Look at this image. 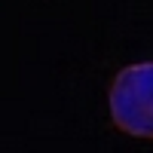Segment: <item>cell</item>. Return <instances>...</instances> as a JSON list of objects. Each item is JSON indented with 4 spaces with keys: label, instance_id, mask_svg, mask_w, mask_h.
I'll use <instances>...</instances> for the list:
<instances>
[{
    "label": "cell",
    "instance_id": "6da1fadb",
    "mask_svg": "<svg viewBox=\"0 0 153 153\" xmlns=\"http://www.w3.org/2000/svg\"><path fill=\"white\" fill-rule=\"evenodd\" d=\"M110 117L126 135L153 141V61L129 65L110 86Z\"/></svg>",
    "mask_w": 153,
    "mask_h": 153
}]
</instances>
